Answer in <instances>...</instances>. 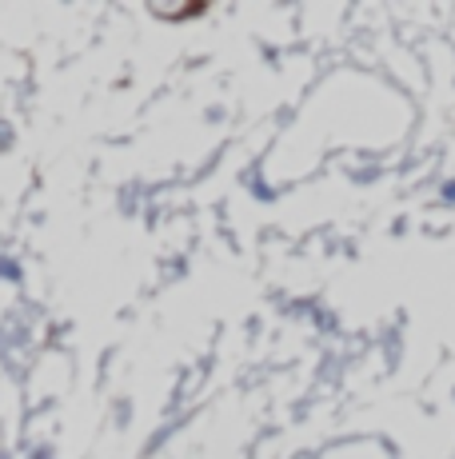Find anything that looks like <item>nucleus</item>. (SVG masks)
<instances>
[{
	"instance_id": "1",
	"label": "nucleus",
	"mask_w": 455,
	"mask_h": 459,
	"mask_svg": "<svg viewBox=\"0 0 455 459\" xmlns=\"http://www.w3.org/2000/svg\"><path fill=\"white\" fill-rule=\"evenodd\" d=\"M443 200H448V204H455V180L443 184Z\"/></svg>"
}]
</instances>
